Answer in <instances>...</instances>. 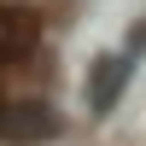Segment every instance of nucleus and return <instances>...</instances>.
Masks as SVG:
<instances>
[{
  "mask_svg": "<svg viewBox=\"0 0 146 146\" xmlns=\"http://www.w3.org/2000/svg\"><path fill=\"white\" fill-rule=\"evenodd\" d=\"M129 76H135V58L129 53H105V58H94L88 64V111L94 117H111L117 111V100H123V88H129Z\"/></svg>",
  "mask_w": 146,
  "mask_h": 146,
  "instance_id": "nucleus-1",
  "label": "nucleus"
},
{
  "mask_svg": "<svg viewBox=\"0 0 146 146\" xmlns=\"http://www.w3.org/2000/svg\"><path fill=\"white\" fill-rule=\"evenodd\" d=\"M58 129L64 123H58V111L47 100H18L0 111V140H53Z\"/></svg>",
  "mask_w": 146,
  "mask_h": 146,
  "instance_id": "nucleus-2",
  "label": "nucleus"
},
{
  "mask_svg": "<svg viewBox=\"0 0 146 146\" xmlns=\"http://www.w3.org/2000/svg\"><path fill=\"white\" fill-rule=\"evenodd\" d=\"M35 41V12H18V6H0V64L18 53H29Z\"/></svg>",
  "mask_w": 146,
  "mask_h": 146,
  "instance_id": "nucleus-3",
  "label": "nucleus"
},
{
  "mask_svg": "<svg viewBox=\"0 0 146 146\" xmlns=\"http://www.w3.org/2000/svg\"><path fill=\"white\" fill-rule=\"evenodd\" d=\"M135 53H146V18L135 23V29H129V58H135Z\"/></svg>",
  "mask_w": 146,
  "mask_h": 146,
  "instance_id": "nucleus-4",
  "label": "nucleus"
}]
</instances>
